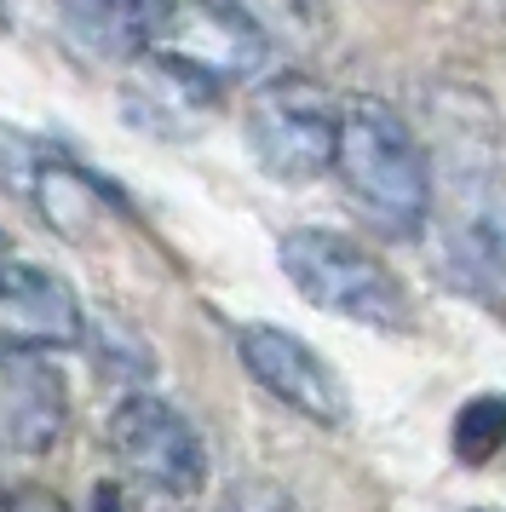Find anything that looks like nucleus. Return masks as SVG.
<instances>
[{
	"instance_id": "f257e3e1",
	"label": "nucleus",
	"mask_w": 506,
	"mask_h": 512,
	"mask_svg": "<svg viewBox=\"0 0 506 512\" xmlns=\"http://www.w3.org/2000/svg\"><path fill=\"white\" fill-rule=\"evenodd\" d=\"M334 179L345 185L363 225L386 242L426 236L437 213V167L426 139L391 110L386 98L357 93L340 104V150Z\"/></svg>"
},
{
	"instance_id": "f03ea898",
	"label": "nucleus",
	"mask_w": 506,
	"mask_h": 512,
	"mask_svg": "<svg viewBox=\"0 0 506 512\" xmlns=\"http://www.w3.org/2000/svg\"><path fill=\"white\" fill-rule=\"evenodd\" d=\"M276 265L282 277L299 288V300L345 317V323H363L374 334H403L414 323V305L403 294V282L386 259L351 242L340 231H322V225H299L276 242Z\"/></svg>"
},
{
	"instance_id": "7ed1b4c3",
	"label": "nucleus",
	"mask_w": 506,
	"mask_h": 512,
	"mask_svg": "<svg viewBox=\"0 0 506 512\" xmlns=\"http://www.w3.org/2000/svg\"><path fill=\"white\" fill-rule=\"evenodd\" d=\"M253 162L271 179L305 185L334 173V150H340V104L328 98L322 81L311 75H271L259 81L242 116Z\"/></svg>"
},
{
	"instance_id": "20e7f679",
	"label": "nucleus",
	"mask_w": 506,
	"mask_h": 512,
	"mask_svg": "<svg viewBox=\"0 0 506 512\" xmlns=\"http://www.w3.org/2000/svg\"><path fill=\"white\" fill-rule=\"evenodd\" d=\"M150 52L225 93V87H242V81L265 75L271 29L259 24L242 0H161Z\"/></svg>"
},
{
	"instance_id": "39448f33",
	"label": "nucleus",
	"mask_w": 506,
	"mask_h": 512,
	"mask_svg": "<svg viewBox=\"0 0 506 512\" xmlns=\"http://www.w3.org/2000/svg\"><path fill=\"white\" fill-rule=\"evenodd\" d=\"M110 455L133 484L156 489V495H202L207 484V443L179 415L167 397L133 392L115 403L110 415Z\"/></svg>"
},
{
	"instance_id": "423d86ee",
	"label": "nucleus",
	"mask_w": 506,
	"mask_h": 512,
	"mask_svg": "<svg viewBox=\"0 0 506 512\" xmlns=\"http://www.w3.org/2000/svg\"><path fill=\"white\" fill-rule=\"evenodd\" d=\"M236 357L259 392H271L282 409L305 415L311 426H328L340 432L351 420V397H345V380L334 374V363L322 357L317 346H305L294 328L282 323H242L236 328Z\"/></svg>"
},
{
	"instance_id": "0eeeda50",
	"label": "nucleus",
	"mask_w": 506,
	"mask_h": 512,
	"mask_svg": "<svg viewBox=\"0 0 506 512\" xmlns=\"http://www.w3.org/2000/svg\"><path fill=\"white\" fill-rule=\"evenodd\" d=\"M69 432V386L35 346H0V455L35 461Z\"/></svg>"
},
{
	"instance_id": "6e6552de",
	"label": "nucleus",
	"mask_w": 506,
	"mask_h": 512,
	"mask_svg": "<svg viewBox=\"0 0 506 512\" xmlns=\"http://www.w3.org/2000/svg\"><path fill=\"white\" fill-rule=\"evenodd\" d=\"M87 311L58 271L35 259H0V346L69 351L87 346Z\"/></svg>"
},
{
	"instance_id": "1a4fd4ad",
	"label": "nucleus",
	"mask_w": 506,
	"mask_h": 512,
	"mask_svg": "<svg viewBox=\"0 0 506 512\" xmlns=\"http://www.w3.org/2000/svg\"><path fill=\"white\" fill-rule=\"evenodd\" d=\"M12 185H18L23 196L35 202V213H41L58 236H69V242H87V236L98 231V219L110 213V196L92 185V173H81L69 156L46 150V144H29L23 173Z\"/></svg>"
},
{
	"instance_id": "9d476101",
	"label": "nucleus",
	"mask_w": 506,
	"mask_h": 512,
	"mask_svg": "<svg viewBox=\"0 0 506 512\" xmlns=\"http://www.w3.org/2000/svg\"><path fill=\"white\" fill-rule=\"evenodd\" d=\"M161 0H64V29L98 58H144Z\"/></svg>"
},
{
	"instance_id": "9b49d317",
	"label": "nucleus",
	"mask_w": 506,
	"mask_h": 512,
	"mask_svg": "<svg viewBox=\"0 0 506 512\" xmlns=\"http://www.w3.org/2000/svg\"><path fill=\"white\" fill-rule=\"evenodd\" d=\"M87 346H92V357H98V369L115 374V380H127V386L150 380V369H156L150 346L121 323H87Z\"/></svg>"
},
{
	"instance_id": "f8f14e48",
	"label": "nucleus",
	"mask_w": 506,
	"mask_h": 512,
	"mask_svg": "<svg viewBox=\"0 0 506 512\" xmlns=\"http://www.w3.org/2000/svg\"><path fill=\"white\" fill-rule=\"evenodd\" d=\"M506 443V397H478L455 420V449L466 461H489Z\"/></svg>"
},
{
	"instance_id": "ddd939ff",
	"label": "nucleus",
	"mask_w": 506,
	"mask_h": 512,
	"mask_svg": "<svg viewBox=\"0 0 506 512\" xmlns=\"http://www.w3.org/2000/svg\"><path fill=\"white\" fill-rule=\"evenodd\" d=\"M6 29H12V18H6V0H0V35H6Z\"/></svg>"
},
{
	"instance_id": "4468645a",
	"label": "nucleus",
	"mask_w": 506,
	"mask_h": 512,
	"mask_svg": "<svg viewBox=\"0 0 506 512\" xmlns=\"http://www.w3.org/2000/svg\"><path fill=\"white\" fill-rule=\"evenodd\" d=\"M0 259H6V231H0Z\"/></svg>"
}]
</instances>
